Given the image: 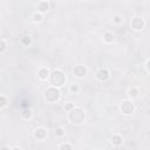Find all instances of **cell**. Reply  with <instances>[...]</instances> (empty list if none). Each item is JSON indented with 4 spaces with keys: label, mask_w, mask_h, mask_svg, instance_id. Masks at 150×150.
Listing matches in <instances>:
<instances>
[{
    "label": "cell",
    "mask_w": 150,
    "mask_h": 150,
    "mask_svg": "<svg viewBox=\"0 0 150 150\" xmlns=\"http://www.w3.org/2000/svg\"><path fill=\"white\" fill-rule=\"evenodd\" d=\"M6 105H7V98L4 95H1L0 96V109H4Z\"/></svg>",
    "instance_id": "21"
},
{
    "label": "cell",
    "mask_w": 150,
    "mask_h": 150,
    "mask_svg": "<svg viewBox=\"0 0 150 150\" xmlns=\"http://www.w3.org/2000/svg\"><path fill=\"white\" fill-rule=\"evenodd\" d=\"M64 134H66V131H64V129H63V128L57 127V128L55 129V136H56V137H63V136H64Z\"/></svg>",
    "instance_id": "17"
},
{
    "label": "cell",
    "mask_w": 150,
    "mask_h": 150,
    "mask_svg": "<svg viewBox=\"0 0 150 150\" xmlns=\"http://www.w3.org/2000/svg\"><path fill=\"white\" fill-rule=\"evenodd\" d=\"M68 121L71 123V124H75V125H79V124H82L84 121H86V112L82 108H79V107H75L73 110H70L68 112Z\"/></svg>",
    "instance_id": "2"
},
{
    "label": "cell",
    "mask_w": 150,
    "mask_h": 150,
    "mask_svg": "<svg viewBox=\"0 0 150 150\" xmlns=\"http://www.w3.org/2000/svg\"><path fill=\"white\" fill-rule=\"evenodd\" d=\"M32 18H33V21H34V22H41L42 19H43V14L40 13V12H35V13L32 15Z\"/></svg>",
    "instance_id": "15"
},
{
    "label": "cell",
    "mask_w": 150,
    "mask_h": 150,
    "mask_svg": "<svg viewBox=\"0 0 150 150\" xmlns=\"http://www.w3.org/2000/svg\"><path fill=\"white\" fill-rule=\"evenodd\" d=\"M50 8V4L48 2V1H40L39 4H38V12H40V13H46L48 9Z\"/></svg>",
    "instance_id": "10"
},
{
    "label": "cell",
    "mask_w": 150,
    "mask_h": 150,
    "mask_svg": "<svg viewBox=\"0 0 150 150\" xmlns=\"http://www.w3.org/2000/svg\"><path fill=\"white\" fill-rule=\"evenodd\" d=\"M145 69H146V71L150 74V59L146 61V63H145Z\"/></svg>",
    "instance_id": "24"
},
{
    "label": "cell",
    "mask_w": 150,
    "mask_h": 150,
    "mask_svg": "<svg viewBox=\"0 0 150 150\" xmlns=\"http://www.w3.org/2000/svg\"><path fill=\"white\" fill-rule=\"evenodd\" d=\"M7 47H8L7 41H6L5 39H1V41H0V53L4 54V53L6 52V49H7Z\"/></svg>",
    "instance_id": "16"
},
{
    "label": "cell",
    "mask_w": 150,
    "mask_h": 150,
    "mask_svg": "<svg viewBox=\"0 0 150 150\" xmlns=\"http://www.w3.org/2000/svg\"><path fill=\"white\" fill-rule=\"evenodd\" d=\"M73 74L75 77L77 79H82L87 75V68L83 66V64H76L73 69Z\"/></svg>",
    "instance_id": "7"
},
{
    "label": "cell",
    "mask_w": 150,
    "mask_h": 150,
    "mask_svg": "<svg viewBox=\"0 0 150 150\" xmlns=\"http://www.w3.org/2000/svg\"><path fill=\"white\" fill-rule=\"evenodd\" d=\"M122 142H123L122 136L118 135V134H116V135H114V136L111 137V143H112V145H115V146H120V145H122Z\"/></svg>",
    "instance_id": "11"
},
{
    "label": "cell",
    "mask_w": 150,
    "mask_h": 150,
    "mask_svg": "<svg viewBox=\"0 0 150 150\" xmlns=\"http://www.w3.org/2000/svg\"><path fill=\"white\" fill-rule=\"evenodd\" d=\"M112 22L116 23V25H121V23L123 22V19H122V16H121L120 14H115V15L112 16Z\"/></svg>",
    "instance_id": "18"
},
{
    "label": "cell",
    "mask_w": 150,
    "mask_h": 150,
    "mask_svg": "<svg viewBox=\"0 0 150 150\" xmlns=\"http://www.w3.org/2000/svg\"><path fill=\"white\" fill-rule=\"evenodd\" d=\"M95 77L100 82H107L110 79V73L107 68H98L95 74Z\"/></svg>",
    "instance_id": "5"
},
{
    "label": "cell",
    "mask_w": 150,
    "mask_h": 150,
    "mask_svg": "<svg viewBox=\"0 0 150 150\" xmlns=\"http://www.w3.org/2000/svg\"><path fill=\"white\" fill-rule=\"evenodd\" d=\"M49 75H50L49 69L46 68V67H41V68L39 69V71H38V77H39L40 80H42V81L48 80V79H49Z\"/></svg>",
    "instance_id": "9"
},
{
    "label": "cell",
    "mask_w": 150,
    "mask_h": 150,
    "mask_svg": "<svg viewBox=\"0 0 150 150\" xmlns=\"http://www.w3.org/2000/svg\"><path fill=\"white\" fill-rule=\"evenodd\" d=\"M48 81H49V83H50L52 87H55V88H59L60 89L66 83L67 77H66L64 73L61 69H55V70H53L50 73Z\"/></svg>",
    "instance_id": "1"
},
{
    "label": "cell",
    "mask_w": 150,
    "mask_h": 150,
    "mask_svg": "<svg viewBox=\"0 0 150 150\" xmlns=\"http://www.w3.org/2000/svg\"><path fill=\"white\" fill-rule=\"evenodd\" d=\"M32 116H33V111H32L29 108L23 109V110H22V112H21V117H22L23 120H30V118H32Z\"/></svg>",
    "instance_id": "12"
},
{
    "label": "cell",
    "mask_w": 150,
    "mask_h": 150,
    "mask_svg": "<svg viewBox=\"0 0 150 150\" xmlns=\"http://www.w3.org/2000/svg\"><path fill=\"white\" fill-rule=\"evenodd\" d=\"M12 150H21V149L18 148V146H14V148H12Z\"/></svg>",
    "instance_id": "26"
},
{
    "label": "cell",
    "mask_w": 150,
    "mask_h": 150,
    "mask_svg": "<svg viewBox=\"0 0 150 150\" xmlns=\"http://www.w3.org/2000/svg\"><path fill=\"white\" fill-rule=\"evenodd\" d=\"M103 41L107 43H111L114 41V34L111 32H105L103 34Z\"/></svg>",
    "instance_id": "13"
},
{
    "label": "cell",
    "mask_w": 150,
    "mask_h": 150,
    "mask_svg": "<svg viewBox=\"0 0 150 150\" xmlns=\"http://www.w3.org/2000/svg\"><path fill=\"white\" fill-rule=\"evenodd\" d=\"M59 150H73V145L70 143H62L59 148Z\"/></svg>",
    "instance_id": "20"
},
{
    "label": "cell",
    "mask_w": 150,
    "mask_h": 150,
    "mask_svg": "<svg viewBox=\"0 0 150 150\" xmlns=\"http://www.w3.org/2000/svg\"><path fill=\"white\" fill-rule=\"evenodd\" d=\"M74 108H75V105H74V103H71V102H68V103L64 104V110H66L67 112H69V111L73 110Z\"/></svg>",
    "instance_id": "22"
},
{
    "label": "cell",
    "mask_w": 150,
    "mask_h": 150,
    "mask_svg": "<svg viewBox=\"0 0 150 150\" xmlns=\"http://www.w3.org/2000/svg\"><path fill=\"white\" fill-rule=\"evenodd\" d=\"M21 43L23 46H29L32 43V38L30 36H23V38H21Z\"/></svg>",
    "instance_id": "19"
},
{
    "label": "cell",
    "mask_w": 150,
    "mask_h": 150,
    "mask_svg": "<svg viewBox=\"0 0 150 150\" xmlns=\"http://www.w3.org/2000/svg\"><path fill=\"white\" fill-rule=\"evenodd\" d=\"M130 25H131V28L134 30H141L142 28H144L145 22H144V20L141 16H135V18L131 19Z\"/></svg>",
    "instance_id": "6"
},
{
    "label": "cell",
    "mask_w": 150,
    "mask_h": 150,
    "mask_svg": "<svg viewBox=\"0 0 150 150\" xmlns=\"http://www.w3.org/2000/svg\"><path fill=\"white\" fill-rule=\"evenodd\" d=\"M120 109H121V112H122L123 115L129 116V115H131V114L135 111V104H134V102H132L131 100H124V101L121 103Z\"/></svg>",
    "instance_id": "4"
},
{
    "label": "cell",
    "mask_w": 150,
    "mask_h": 150,
    "mask_svg": "<svg viewBox=\"0 0 150 150\" xmlns=\"http://www.w3.org/2000/svg\"><path fill=\"white\" fill-rule=\"evenodd\" d=\"M138 89L137 88H135V87H132V88H130L129 90H128V95H129V97H131V98H136V97H138Z\"/></svg>",
    "instance_id": "14"
},
{
    "label": "cell",
    "mask_w": 150,
    "mask_h": 150,
    "mask_svg": "<svg viewBox=\"0 0 150 150\" xmlns=\"http://www.w3.org/2000/svg\"><path fill=\"white\" fill-rule=\"evenodd\" d=\"M69 90H70V93H73V94H76V93H79V90H80V87H79L77 84H71V86H70V88H69Z\"/></svg>",
    "instance_id": "23"
},
{
    "label": "cell",
    "mask_w": 150,
    "mask_h": 150,
    "mask_svg": "<svg viewBox=\"0 0 150 150\" xmlns=\"http://www.w3.org/2000/svg\"><path fill=\"white\" fill-rule=\"evenodd\" d=\"M1 150H12V149H9L7 145H2V146H1Z\"/></svg>",
    "instance_id": "25"
},
{
    "label": "cell",
    "mask_w": 150,
    "mask_h": 150,
    "mask_svg": "<svg viewBox=\"0 0 150 150\" xmlns=\"http://www.w3.org/2000/svg\"><path fill=\"white\" fill-rule=\"evenodd\" d=\"M47 135H48L47 129H45V128H42V127L36 128V129L34 130V137H35V138H38V139H40V141L46 139Z\"/></svg>",
    "instance_id": "8"
},
{
    "label": "cell",
    "mask_w": 150,
    "mask_h": 150,
    "mask_svg": "<svg viewBox=\"0 0 150 150\" xmlns=\"http://www.w3.org/2000/svg\"><path fill=\"white\" fill-rule=\"evenodd\" d=\"M43 97H45V100H46L47 102H49V103H55V102H57V101L60 100V97H61V91H60L59 88L49 87V88L45 91Z\"/></svg>",
    "instance_id": "3"
}]
</instances>
